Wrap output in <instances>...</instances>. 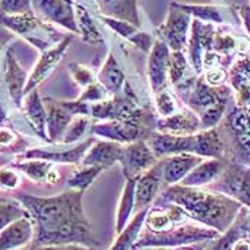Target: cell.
Masks as SVG:
<instances>
[{
    "mask_svg": "<svg viewBox=\"0 0 250 250\" xmlns=\"http://www.w3.org/2000/svg\"><path fill=\"white\" fill-rule=\"evenodd\" d=\"M83 192L72 190L53 197H36L19 194L27 214L38 225L35 245L63 246V245H97L92 228L84 217L82 208Z\"/></svg>",
    "mask_w": 250,
    "mask_h": 250,
    "instance_id": "cell-1",
    "label": "cell"
},
{
    "mask_svg": "<svg viewBox=\"0 0 250 250\" xmlns=\"http://www.w3.org/2000/svg\"><path fill=\"white\" fill-rule=\"evenodd\" d=\"M163 199L176 203L193 219L220 231L226 230L240 209V205L230 197L188 186L169 188L163 193Z\"/></svg>",
    "mask_w": 250,
    "mask_h": 250,
    "instance_id": "cell-2",
    "label": "cell"
},
{
    "mask_svg": "<svg viewBox=\"0 0 250 250\" xmlns=\"http://www.w3.org/2000/svg\"><path fill=\"white\" fill-rule=\"evenodd\" d=\"M216 233L208 229L193 228V226H183L177 229H170L163 233H156V236L145 234V237L135 245V249L145 248V246H174L189 242H199L203 239L214 237Z\"/></svg>",
    "mask_w": 250,
    "mask_h": 250,
    "instance_id": "cell-3",
    "label": "cell"
},
{
    "mask_svg": "<svg viewBox=\"0 0 250 250\" xmlns=\"http://www.w3.org/2000/svg\"><path fill=\"white\" fill-rule=\"evenodd\" d=\"M119 162L123 165L125 176L130 179L149 170L156 162V156L145 142H135L125 149L122 147Z\"/></svg>",
    "mask_w": 250,
    "mask_h": 250,
    "instance_id": "cell-4",
    "label": "cell"
},
{
    "mask_svg": "<svg viewBox=\"0 0 250 250\" xmlns=\"http://www.w3.org/2000/svg\"><path fill=\"white\" fill-rule=\"evenodd\" d=\"M32 9L46 20L55 21L66 29L76 32V19L67 0H30Z\"/></svg>",
    "mask_w": 250,
    "mask_h": 250,
    "instance_id": "cell-5",
    "label": "cell"
},
{
    "mask_svg": "<svg viewBox=\"0 0 250 250\" xmlns=\"http://www.w3.org/2000/svg\"><path fill=\"white\" fill-rule=\"evenodd\" d=\"M70 40H72L70 38L62 40L58 46H55L52 49H47L42 55V58L39 59V62L36 63V66H35V69L32 72V75L27 77V82H26V86H24V95H29L32 90H35V87L38 86L39 83H42L46 77L52 73V70L56 67L59 60L63 56V53L67 50V47L70 44Z\"/></svg>",
    "mask_w": 250,
    "mask_h": 250,
    "instance_id": "cell-6",
    "label": "cell"
},
{
    "mask_svg": "<svg viewBox=\"0 0 250 250\" xmlns=\"http://www.w3.org/2000/svg\"><path fill=\"white\" fill-rule=\"evenodd\" d=\"M217 189L250 206V170L240 166H231L223 172Z\"/></svg>",
    "mask_w": 250,
    "mask_h": 250,
    "instance_id": "cell-7",
    "label": "cell"
},
{
    "mask_svg": "<svg viewBox=\"0 0 250 250\" xmlns=\"http://www.w3.org/2000/svg\"><path fill=\"white\" fill-rule=\"evenodd\" d=\"M189 23V13L179 7V10L170 12L166 23L162 26V36L166 40V44H169L174 52H179L185 46Z\"/></svg>",
    "mask_w": 250,
    "mask_h": 250,
    "instance_id": "cell-8",
    "label": "cell"
},
{
    "mask_svg": "<svg viewBox=\"0 0 250 250\" xmlns=\"http://www.w3.org/2000/svg\"><path fill=\"white\" fill-rule=\"evenodd\" d=\"M169 47L163 42H156L149 59V79L156 93L162 92L166 86L169 73Z\"/></svg>",
    "mask_w": 250,
    "mask_h": 250,
    "instance_id": "cell-9",
    "label": "cell"
},
{
    "mask_svg": "<svg viewBox=\"0 0 250 250\" xmlns=\"http://www.w3.org/2000/svg\"><path fill=\"white\" fill-rule=\"evenodd\" d=\"M3 79L6 83V87L9 90L10 99L19 104L20 99L24 95V86L27 82V73L19 64V62L12 53V49L6 52L4 56V70H3Z\"/></svg>",
    "mask_w": 250,
    "mask_h": 250,
    "instance_id": "cell-10",
    "label": "cell"
},
{
    "mask_svg": "<svg viewBox=\"0 0 250 250\" xmlns=\"http://www.w3.org/2000/svg\"><path fill=\"white\" fill-rule=\"evenodd\" d=\"M33 236V225L29 216L20 217L0 230V250H13L24 246Z\"/></svg>",
    "mask_w": 250,
    "mask_h": 250,
    "instance_id": "cell-11",
    "label": "cell"
},
{
    "mask_svg": "<svg viewBox=\"0 0 250 250\" xmlns=\"http://www.w3.org/2000/svg\"><path fill=\"white\" fill-rule=\"evenodd\" d=\"M162 177H163L162 163H159L150 167L149 170H146V173L137 180L135 190V203L137 209L147 208V205L156 197L157 190L160 188Z\"/></svg>",
    "mask_w": 250,
    "mask_h": 250,
    "instance_id": "cell-12",
    "label": "cell"
},
{
    "mask_svg": "<svg viewBox=\"0 0 250 250\" xmlns=\"http://www.w3.org/2000/svg\"><path fill=\"white\" fill-rule=\"evenodd\" d=\"M185 219L186 213L179 206H169L166 209L156 208L152 209L149 214H146V226L149 228V230L163 233L173 229L176 225L185 222Z\"/></svg>",
    "mask_w": 250,
    "mask_h": 250,
    "instance_id": "cell-13",
    "label": "cell"
},
{
    "mask_svg": "<svg viewBox=\"0 0 250 250\" xmlns=\"http://www.w3.org/2000/svg\"><path fill=\"white\" fill-rule=\"evenodd\" d=\"M199 163H202V159L193 154L182 153L169 157L162 163L163 179L166 183L173 185L179 180H183V177L190 173V170H193Z\"/></svg>",
    "mask_w": 250,
    "mask_h": 250,
    "instance_id": "cell-14",
    "label": "cell"
},
{
    "mask_svg": "<svg viewBox=\"0 0 250 250\" xmlns=\"http://www.w3.org/2000/svg\"><path fill=\"white\" fill-rule=\"evenodd\" d=\"M122 146L112 142H99L95 147H92L87 154L83 157L84 166H113L120 159Z\"/></svg>",
    "mask_w": 250,
    "mask_h": 250,
    "instance_id": "cell-15",
    "label": "cell"
},
{
    "mask_svg": "<svg viewBox=\"0 0 250 250\" xmlns=\"http://www.w3.org/2000/svg\"><path fill=\"white\" fill-rule=\"evenodd\" d=\"M93 133L104 136L107 139H113L117 142H132L139 139L143 132L140 130L137 123L132 122H113L107 125H96L93 126Z\"/></svg>",
    "mask_w": 250,
    "mask_h": 250,
    "instance_id": "cell-16",
    "label": "cell"
},
{
    "mask_svg": "<svg viewBox=\"0 0 250 250\" xmlns=\"http://www.w3.org/2000/svg\"><path fill=\"white\" fill-rule=\"evenodd\" d=\"M97 3L100 10L112 19L123 20L133 26H139L136 0H97Z\"/></svg>",
    "mask_w": 250,
    "mask_h": 250,
    "instance_id": "cell-17",
    "label": "cell"
},
{
    "mask_svg": "<svg viewBox=\"0 0 250 250\" xmlns=\"http://www.w3.org/2000/svg\"><path fill=\"white\" fill-rule=\"evenodd\" d=\"M223 169H225V163L222 160H209L205 163H199L190 173L183 177L182 185L188 188L206 185L212 182L213 179H216L220 173H223Z\"/></svg>",
    "mask_w": 250,
    "mask_h": 250,
    "instance_id": "cell-18",
    "label": "cell"
},
{
    "mask_svg": "<svg viewBox=\"0 0 250 250\" xmlns=\"http://www.w3.org/2000/svg\"><path fill=\"white\" fill-rule=\"evenodd\" d=\"M93 143V140H87L82 145H79L75 149L66 150V152H44V150H29L27 153H24V157L27 159H40V160H47V162H60V163H79L80 160H83L84 153L87 152V149L90 147V145Z\"/></svg>",
    "mask_w": 250,
    "mask_h": 250,
    "instance_id": "cell-19",
    "label": "cell"
},
{
    "mask_svg": "<svg viewBox=\"0 0 250 250\" xmlns=\"http://www.w3.org/2000/svg\"><path fill=\"white\" fill-rule=\"evenodd\" d=\"M213 29L210 26L202 24L200 21L193 23V36L190 40V55L196 70L199 72L202 69V60L203 52L206 47L212 44Z\"/></svg>",
    "mask_w": 250,
    "mask_h": 250,
    "instance_id": "cell-20",
    "label": "cell"
},
{
    "mask_svg": "<svg viewBox=\"0 0 250 250\" xmlns=\"http://www.w3.org/2000/svg\"><path fill=\"white\" fill-rule=\"evenodd\" d=\"M159 125L162 132L173 136H188L196 132L199 127L197 119L190 113H177L174 116H169Z\"/></svg>",
    "mask_w": 250,
    "mask_h": 250,
    "instance_id": "cell-21",
    "label": "cell"
},
{
    "mask_svg": "<svg viewBox=\"0 0 250 250\" xmlns=\"http://www.w3.org/2000/svg\"><path fill=\"white\" fill-rule=\"evenodd\" d=\"M72 112L67 109L64 103L55 104L50 103L47 104V112H46V120H47V127H49V135L55 140L59 136L64 132L66 127H69L72 122Z\"/></svg>",
    "mask_w": 250,
    "mask_h": 250,
    "instance_id": "cell-22",
    "label": "cell"
},
{
    "mask_svg": "<svg viewBox=\"0 0 250 250\" xmlns=\"http://www.w3.org/2000/svg\"><path fill=\"white\" fill-rule=\"evenodd\" d=\"M147 214V208L142 209L140 212L136 214V217L133 219V222L125 229L123 231H120V236L117 237L116 243L113 245V248L110 250H130L135 248V242L137 239V234L142 229V225L146 219Z\"/></svg>",
    "mask_w": 250,
    "mask_h": 250,
    "instance_id": "cell-23",
    "label": "cell"
},
{
    "mask_svg": "<svg viewBox=\"0 0 250 250\" xmlns=\"http://www.w3.org/2000/svg\"><path fill=\"white\" fill-rule=\"evenodd\" d=\"M136 180H137V177L127 179V185H126L123 196H122L120 208H119V213H117V220H116V230H117V233H120L125 229V226H126L129 217H130V213L133 210V206H135Z\"/></svg>",
    "mask_w": 250,
    "mask_h": 250,
    "instance_id": "cell-24",
    "label": "cell"
},
{
    "mask_svg": "<svg viewBox=\"0 0 250 250\" xmlns=\"http://www.w3.org/2000/svg\"><path fill=\"white\" fill-rule=\"evenodd\" d=\"M99 80L100 83L112 93H117L122 87V83L125 80V75L120 70V67L117 66L116 60L110 55L106 63L103 64L100 73H99Z\"/></svg>",
    "mask_w": 250,
    "mask_h": 250,
    "instance_id": "cell-25",
    "label": "cell"
},
{
    "mask_svg": "<svg viewBox=\"0 0 250 250\" xmlns=\"http://www.w3.org/2000/svg\"><path fill=\"white\" fill-rule=\"evenodd\" d=\"M222 150H223L222 140L219 139V135L214 130L205 132V133L194 136V149H193V153H197L200 154V156L217 157V156H220Z\"/></svg>",
    "mask_w": 250,
    "mask_h": 250,
    "instance_id": "cell-26",
    "label": "cell"
},
{
    "mask_svg": "<svg viewBox=\"0 0 250 250\" xmlns=\"http://www.w3.org/2000/svg\"><path fill=\"white\" fill-rule=\"evenodd\" d=\"M26 115H27V119L30 120V123L33 125V127L38 130L40 135H43L44 127H46V112H44L43 103H42L36 90H32L27 95Z\"/></svg>",
    "mask_w": 250,
    "mask_h": 250,
    "instance_id": "cell-27",
    "label": "cell"
},
{
    "mask_svg": "<svg viewBox=\"0 0 250 250\" xmlns=\"http://www.w3.org/2000/svg\"><path fill=\"white\" fill-rule=\"evenodd\" d=\"M16 167L35 182H47L49 173L53 170V166L50 162L40 160V159L16 163Z\"/></svg>",
    "mask_w": 250,
    "mask_h": 250,
    "instance_id": "cell-28",
    "label": "cell"
},
{
    "mask_svg": "<svg viewBox=\"0 0 250 250\" xmlns=\"http://www.w3.org/2000/svg\"><path fill=\"white\" fill-rule=\"evenodd\" d=\"M102 170L103 167L100 166H86L84 169L72 174V177L67 180V185L72 190L84 192L93 183V180L100 174Z\"/></svg>",
    "mask_w": 250,
    "mask_h": 250,
    "instance_id": "cell-29",
    "label": "cell"
},
{
    "mask_svg": "<svg viewBox=\"0 0 250 250\" xmlns=\"http://www.w3.org/2000/svg\"><path fill=\"white\" fill-rule=\"evenodd\" d=\"M76 16L80 32H82L84 40L89 42V43H99V42H102V36H100V33L97 30L96 24H95V21L92 20L90 15L87 13V10L84 7L77 6Z\"/></svg>",
    "mask_w": 250,
    "mask_h": 250,
    "instance_id": "cell-30",
    "label": "cell"
},
{
    "mask_svg": "<svg viewBox=\"0 0 250 250\" xmlns=\"http://www.w3.org/2000/svg\"><path fill=\"white\" fill-rule=\"evenodd\" d=\"M24 216H29V214L26 212V209L19 206L18 203H13V202L0 203V230H3L7 225Z\"/></svg>",
    "mask_w": 250,
    "mask_h": 250,
    "instance_id": "cell-31",
    "label": "cell"
},
{
    "mask_svg": "<svg viewBox=\"0 0 250 250\" xmlns=\"http://www.w3.org/2000/svg\"><path fill=\"white\" fill-rule=\"evenodd\" d=\"M1 15H32L30 0H0Z\"/></svg>",
    "mask_w": 250,
    "mask_h": 250,
    "instance_id": "cell-32",
    "label": "cell"
},
{
    "mask_svg": "<svg viewBox=\"0 0 250 250\" xmlns=\"http://www.w3.org/2000/svg\"><path fill=\"white\" fill-rule=\"evenodd\" d=\"M243 231H248V223L240 222L234 228H231L230 231L223 239L217 240L212 250H233L234 243L240 239V236H242Z\"/></svg>",
    "mask_w": 250,
    "mask_h": 250,
    "instance_id": "cell-33",
    "label": "cell"
},
{
    "mask_svg": "<svg viewBox=\"0 0 250 250\" xmlns=\"http://www.w3.org/2000/svg\"><path fill=\"white\" fill-rule=\"evenodd\" d=\"M186 70V59L180 52H174L169 58V76L172 83H177Z\"/></svg>",
    "mask_w": 250,
    "mask_h": 250,
    "instance_id": "cell-34",
    "label": "cell"
},
{
    "mask_svg": "<svg viewBox=\"0 0 250 250\" xmlns=\"http://www.w3.org/2000/svg\"><path fill=\"white\" fill-rule=\"evenodd\" d=\"M174 6L180 7L186 13H194V15H197L202 19L213 20V21H222V18H220L219 12L214 7H206V6H182V4H174Z\"/></svg>",
    "mask_w": 250,
    "mask_h": 250,
    "instance_id": "cell-35",
    "label": "cell"
},
{
    "mask_svg": "<svg viewBox=\"0 0 250 250\" xmlns=\"http://www.w3.org/2000/svg\"><path fill=\"white\" fill-rule=\"evenodd\" d=\"M156 106L159 113L166 117L172 116L176 110V104H174L173 97L167 92H159L156 95Z\"/></svg>",
    "mask_w": 250,
    "mask_h": 250,
    "instance_id": "cell-36",
    "label": "cell"
},
{
    "mask_svg": "<svg viewBox=\"0 0 250 250\" xmlns=\"http://www.w3.org/2000/svg\"><path fill=\"white\" fill-rule=\"evenodd\" d=\"M20 177L18 172L12 170V169H0V189H16L19 186Z\"/></svg>",
    "mask_w": 250,
    "mask_h": 250,
    "instance_id": "cell-37",
    "label": "cell"
},
{
    "mask_svg": "<svg viewBox=\"0 0 250 250\" xmlns=\"http://www.w3.org/2000/svg\"><path fill=\"white\" fill-rule=\"evenodd\" d=\"M86 125H87V119H83V117L76 119V120L69 126L67 135H66V139H63V142H64V143H70V142H73L75 139L80 137L82 133L84 132V129H86Z\"/></svg>",
    "mask_w": 250,
    "mask_h": 250,
    "instance_id": "cell-38",
    "label": "cell"
},
{
    "mask_svg": "<svg viewBox=\"0 0 250 250\" xmlns=\"http://www.w3.org/2000/svg\"><path fill=\"white\" fill-rule=\"evenodd\" d=\"M75 77H76V80L80 84L89 86V84L93 83V76H92L90 70L86 69V67H79V66H77L76 72H75Z\"/></svg>",
    "mask_w": 250,
    "mask_h": 250,
    "instance_id": "cell-39",
    "label": "cell"
},
{
    "mask_svg": "<svg viewBox=\"0 0 250 250\" xmlns=\"http://www.w3.org/2000/svg\"><path fill=\"white\" fill-rule=\"evenodd\" d=\"M233 46H234V40H233L229 35H226V36H219V38L216 39V49H217V50L228 52V50H230Z\"/></svg>",
    "mask_w": 250,
    "mask_h": 250,
    "instance_id": "cell-40",
    "label": "cell"
},
{
    "mask_svg": "<svg viewBox=\"0 0 250 250\" xmlns=\"http://www.w3.org/2000/svg\"><path fill=\"white\" fill-rule=\"evenodd\" d=\"M16 139L15 133L7 127H0V146H9Z\"/></svg>",
    "mask_w": 250,
    "mask_h": 250,
    "instance_id": "cell-41",
    "label": "cell"
},
{
    "mask_svg": "<svg viewBox=\"0 0 250 250\" xmlns=\"http://www.w3.org/2000/svg\"><path fill=\"white\" fill-rule=\"evenodd\" d=\"M225 77H226V73H225L223 70H220V69H213V70H210V72L208 73V82L212 83V84H219V83H222V82L225 80Z\"/></svg>",
    "mask_w": 250,
    "mask_h": 250,
    "instance_id": "cell-42",
    "label": "cell"
},
{
    "mask_svg": "<svg viewBox=\"0 0 250 250\" xmlns=\"http://www.w3.org/2000/svg\"><path fill=\"white\" fill-rule=\"evenodd\" d=\"M26 250H79L77 245H63V246H38L33 245L32 248Z\"/></svg>",
    "mask_w": 250,
    "mask_h": 250,
    "instance_id": "cell-43",
    "label": "cell"
},
{
    "mask_svg": "<svg viewBox=\"0 0 250 250\" xmlns=\"http://www.w3.org/2000/svg\"><path fill=\"white\" fill-rule=\"evenodd\" d=\"M233 250H250V242L248 240H237L233 246Z\"/></svg>",
    "mask_w": 250,
    "mask_h": 250,
    "instance_id": "cell-44",
    "label": "cell"
},
{
    "mask_svg": "<svg viewBox=\"0 0 250 250\" xmlns=\"http://www.w3.org/2000/svg\"><path fill=\"white\" fill-rule=\"evenodd\" d=\"M242 15H243V19H245V23H246V27L249 30L250 33V9L248 6L242 7Z\"/></svg>",
    "mask_w": 250,
    "mask_h": 250,
    "instance_id": "cell-45",
    "label": "cell"
},
{
    "mask_svg": "<svg viewBox=\"0 0 250 250\" xmlns=\"http://www.w3.org/2000/svg\"><path fill=\"white\" fill-rule=\"evenodd\" d=\"M248 234H249V239H250V219H249V223H248Z\"/></svg>",
    "mask_w": 250,
    "mask_h": 250,
    "instance_id": "cell-46",
    "label": "cell"
},
{
    "mask_svg": "<svg viewBox=\"0 0 250 250\" xmlns=\"http://www.w3.org/2000/svg\"><path fill=\"white\" fill-rule=\"evenodd\" d=\"M0 52H1V47H0Z\"/></svg>",
    "mask_w": 250,
    "mask_h": 250,
    "instance_id": "cell-47",
    "label": "cell"
}]
</instances>
